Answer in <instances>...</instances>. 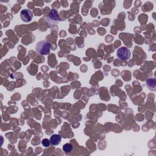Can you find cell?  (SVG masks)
Wrapping results in <instances>:
<instances>
[{
  "mask_svg": "<svg viewBox=\"0 0 156 156\" xmlns=\"http://www.w3.org/2000/svg\"><path fill=\"white\" fill-rule=\"evenodd\" d=\"M131 55L130 51L125 46L120 47L116 52L117 57L121 60H127Z\"/></svg>",
  "mask_w": 156,
  "mask_h": 156,
  "instance_id": "cell-2",
  "label": "cell"
},
{
  "mask_svg": "<svg viewBox=\"0 0 156 156\" xmlns=\"http://www.w3.org/2000/svg\"><path fill=\"white\" fill-rule=\"evenodd\" d=\"M61 136L58 134H53L50 137V141L52 145L57 146L61 142Z\"/></svg>",
  "mask_w": 156,
  "mask_h": 156,
  "instance_id": "cell-6",
  "label": "cell"
},
{
  "mask_svg": "<svg viewBox=\"0 0 156 156\" xmlns=\"http://www.w3.org/2000/svg\"><path fill=\"white\" fill-rule=\"evenodd\" d=\"M41 144L42 145L45 147H48L50 146V144H51V141H50V140H49V139L48 138H44L41 141Z\"/></svg>",
  "mask_w": 156,
  "mask_h": 156,
  "instance_id": "cell-8",
  "label": "cell"
},
{
  "mask_svg": "<svg viewBox=\"0 0 156 156\" xmlns=\"http://www.w3.org/2000/svg\"><path fill=\"white\" fill-rule=\"evenodd\" d=\"M62 149L65 153H68L72 151L73 146H72L71 144H70V143H66V144H63V146L62 147Z\"/></svg>",
  "mask_w": 156,
  "mask_h": 156,
  "instance_id": "cell-7",
  "label": "cell"
},
{
  "mask_svg": "<svg viewBox=\"0 0 156 156\" xmlns=\"http://www.w3.org/2000/svg\"><path fill=\"white\" fill-rule=\"evenodd\" d=\"M51 44L47 40H41L37 43L35 50L40 55H47L50 52Z\"/></svg>",
  "mask_w": 156,
  "mask_h": 156,
  "instance_id": "cell-1",
  "label": "cell"
},
{
  "mask_svg": "<svg viewBox=\"0 0 156 156\" xmlns=\"http://www.w3.org/2000/svg\"><path fill=\"white\" fill-rule=\"evenodd\" d=\"M146 85L147 87L151 91L156 90V79L155 77H151L146 80Z\"/></svg>",
  "mask_w": 156,
  "mask_h": 156,
  "instance_id": "cell-5",
  "label": "cell"
},
{
  "mask_svg": "<svg viewBox=\"0 0 156 156\" xmlns=\"http://www.w3.org/2000/svg\"><path fill=\"white\" fill-rule=\"evenodd\" d=\"M46 19L48 24V25L49 24V26H51V25L55 24L56 23L60 22L61 21V19L58 15L57 11L55 9H52L51 10L49 15H47Z\"/></svg>",
  "mask_w": 156,
  "mask_h": 156,
  "instance_id": "cell-3",
  "label": "cell"
},
{
  "mask_svg": "<svg viewBox=\"0 0 156 156\" xmlns=\"http://www.w3.org/2000/svg\"><path fill=\"white\" fill-rule=\"evenodd\" d=\"M20 18L23 21L28 23L32 20L33 18V13L29 9H23L20 12Z\"/></svg>",
  "mask_w": 156,
  "mask_h": 156,
  "instance_id": "cell-4",
  "label": "cell"
}]
</instances>
